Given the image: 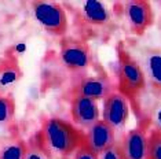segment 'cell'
<instances>
[{
  "label": "cell",
  "mask_w": 161,
  "mask_h": 159,
  "mask_svg": "<svg viewBox=\"0 0 161 159\" xmlns=\"http://www.w3.org/2000/svg\"><path fill=\"white\" fill-rule=\"evenodd\" d=\"M40 136L48 150L61 156L75 154L86 144V133L73 124L59 118H48L43 122Z\"/></svg>",
  "instance_id": "obj_1"
},
{
  "label": "cell",
  "mask_w": 161,
  "mask_h": 159,
  "mask_svg": "<svg viewBox=\"0 0 161 159\" xmlns=\"http://www.w3.org/2000/svg\"><path fill=\"white\" fill-rule=\"evenodd\" d=\"M146 88V78L141 64L120 43L117 47V89L139 111L138 97Z\"/></svg>",
  "instance_id": "obj_2"
},
{
  "label": "cell",
  "mask_w": 161,
  "mask_h": 159,
  "mask_svg": "<svg viewBox=\"0 0 161 159\" xmlns=\"http://www.w3.org/2000/svg\"><path fill=\"white\" fill-rule=\"evenodd\" d=\"M33 17L46 32L53 36H64L68 30V17L59 4L53 2H35Z\"/></svg>",
  "instance_id": "obj_3"
},
{
  "label": "cell",
  "mask_w": 161,
  "mask_h": 159,
  "mask_svg": "<svg viewBox=\"0 0 161 159\" xmlns=\"http://www.w3.org/2000/svg\"><path fill=\"white\" fill-rule=\"evenodd\" d=\"M61 60L70 71H86L90 64L88 44L77 38H64L61 43Z\"/></svg>",
  "instance_id": "obj_4"
},
{
  "label": "cell",
  "mask_w": 161,
  "mask_h": 159,
  "mask_svg": "<svg viewBox=\"0 0 161 159\" xmlns=\"http://www.w3.org/2000/svg\"><path fill=\"white\" fill-rule=\"evenodd\" d=\"M130 102L120 92H112L103 99V121L114 131H120L128 121Z\"/></svg>",
  "instance_id": "obj_5"
},
{
  "label": "cell",
  "mask_w": 161,
  "mask_h": 159,
  "mask_svg": "<svg viewBox=\"0 0 161 159\" xmlns=\"http://www.w3.org/2000/svg\"><path fill=\"white\" fill-rule=\"evenodd\" d=\"M124 11L130 29L134 34H143L145 30L153 23V10L150 3L145 0H131L124 6Z\"/></svg>",
  "instance_id": "obj_6"
},
{
  "label": "cell",
  "mask_w": 161,
  "mask_h": 159,
  "mask_svg": "<svg viewBox=\"0 0 161 159\" xmlns=\"http://www.w3.org/2000/svg\"><path fill=\"white\" fill-rule=\"evenodd\" d=\"M112 92H114L113 82L106 74L84 78L72 91L73 96H83V97H88V99H94V100L105 99Z\"/></svg>",
  "instance_id": "obj_7"
},
{
  "label": "cell",
  "mask_w": 161,
  "mask_h": 159,
  "mask_svg": "<svg viewBox=\"0 0 161 159\" xmlns=\"http://www.w3.org/2000/svg\"><path fill=\"white\" fill-rule=\"evenodd\" d=\"M72 119L80 128H91L95 122L99 121V108L97 100L83 96H73L70 106Z\"/></svg>",
  "instance_id": "obj_8"
},
{
  "label": "cell",
  "mask_w": 161,
  "mask_h": 159,
  "mask_svg": "<svg viewBox=\"0 0 161 159\" xmlns=\"http://www.w3.org/2000/svg\"><path fill=\"white\" fill-rule=\"evenodd\" d=\"M86 144L99 155L105 150L117 144L116 131L110 125L106 124L103 119H99L91 128H88L86 133Z\"/></svg>",
  "instance_id": "obj_9"
},
{
  "label": "cell",
  "mask_w": 161,
  "mask_h": 159,
  "mask_svg": "<svg viewBox=\"0 0 161 159\" xmlns=\"http://www.w3.org/2000/svg\"><path fill=\"white\" fill-rule=\"evenodd\" d=\"M120 150L124 159H145L147 150V132L146 125H139L123 137Z\"/></svg>",
  "instance_id": "obj_10"
},
{
  "label": "cell",
  "mask_w": 161,
  "mask_h": 159,
  "mask_svg": "<svg viewBox=\"0 0 161 159\" xmlns=\"http://www.w3.org/2000/svg\"><path fill=\"white\" fill-rule=\"evenodd\" d=\"M139 64L145 73L146 84H149L157 95H161V49H145Z\"/></svg>",
  "instance_id": "obj_11"
},
{
  "label": "cell",
  "mask_w": 161,
  "mask_h": 159,
  "mask_svg": "<svg viewBox=\"0 0 161 159\" xmlns=\"http://www.w3.org/2000/svg\"><path fill=\"white\" fill-rule=\"evenodd\" d=\"M22 77V70L17 59L4 58L0 60V95L8 92Z\"/></svg>",
  "instance_id": "obj_12"
},
{
  "label": "cell",
  "mask_w": 161,
  "mask_h": 159,
  "mask_svg": "<svg viewBox=\"0 0 161 159\" xmlns=\"http://www.w3.org/2000/svg\"><path fill=\"white\" fill-rule=\"evenodd\" d=\"M80 17L90 25H105L110 19V14L105 4L97 0L84 2L80 7Z\"/></svg>",
  "instance_id": "obj_13"
},
{
  "label": "cell",
  "mask_w": 161,
  "mask_h": 159,
  "mask_svg": "<svg viewBox=\"0 0 161 159\" xmlns=\"http://www.w3.org/2000/svg\"><path fill=\"white\" fill-rule=\"evenodd\" d=\"M51 154L53 152L43 141L40 133H37V136L26 144V152L24 159H51Z\"/></svg>",
  "instance_id": "obj_14"
},
{
  "label": "cell",
  "mask_w": 161,
  "mask_h": 159,
  "mask_svg": "<svg viewBox=\"0 0 161 159\" xmlns=\"http://www.w3.org/2000/svg\"><path fill=\"white\" fill-rule=\"evenodd\" d=\"M26 152V143L14 140L0 148V159H24Z\"/></svg>",
  "instance_id": "obj_15"
},
{
  "label": "cell",
  "mask_w": 161,
  "mask_h": 159,
  "mask_svg": "<svg viewBox=\"0 0 161 159\" xmlns=\"http://www.w3.org/2000/svg\"><path fill=\"white\" fill-rule=\"evenodd\" d=\"M145 159H161V131L152 129L147 136V150Z\"/></svg>",
  "instance_id": "obj_16"
},
{
  "label": "cell",
  "mask_w": 161,
  "mask_h": 159,
  "mask_svg": "<svg viewBox=\"0 0 161 159\" xmlns=\"http://www.w3.org/2000/svg\"><path fill=\"white\" fill-rule=\"evenodd\" d=\"M15 114V103L11 96L0 95V125H7Z\"/></svg>",
  "instance_id": "obj_17"
},
{
  "label": "cell",
  "mask_w": 161,
  "mask_h": 159,
  "mask_svg": "<svg viewBox=\"0 0 161 159\" xmlns=\"http://www.w3.org/2000/svg\"><path fill=\"white\" fill-rule=\"evenodd\" d=\"M73 159H99V155L91 150L87 144H84L79 150H76V152L73 154Z\"/></svg>",
  "instance_id": "obj_18"
},
{
  "label": "cell",
  "mask_w": 161,
  "mask_h": 159,
  "mask_svg": "<svg viewBox=\"0 0 161 159\" xmlns=\"http://www.w3.org/2000/svg\"><path fill=\"white\" fill-rule=\"evenodd\" d=\"M99 159H124L121 150H120L119 144H114L113 147L105 150L102 154H99Z\"/></svg>",
  "instance_id": "obj_19"
},
{
  "label": "cell",
  "mask_w": 161,
  "mask_h": 159,
  "mask_svg": "<svg viewBox=\"0 0 161 159\" xmlns=\"http://www.w3.org/2000/svg\"><path fill=\"white\" fill-rule=\"evenodd\" d=\"M156 124H157V129L161 131V107L157 110V113H156Z\"/></svg>",
  "instance_id": "obj_20"
}]
</instances>
